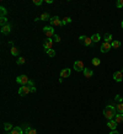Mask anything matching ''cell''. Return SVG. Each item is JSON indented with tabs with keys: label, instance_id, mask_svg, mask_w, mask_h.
Wrapping results in <instances>:
<instances>
[{
	"label": "cell",
	"instance_id": "5b68a950",
	"mask_svg": "<svg viewBox=\"0 0 123 134\" xmlns=\"http://www.w3.org/2000/svg\"><path fill=\"white\" fill-rule=\"evenodd\" d=\"M30 92H31V90H30V87L27 85H23V86H21L19 89V95L20 96H26L29 95Z\"/></svg>",
	"mask_w": 123,
	"mask_h": 134
},
{
	"label": "cell",
	"instance_id": "ac0fdd59",
	"mask_svg": "<svg viewBox=\"0 0 123 134\" xmlns=\"http://www.w3.org/2000/svg\"><path fill=\"white\" fill-rule=\"evenodd\" d=\"M114 121H116L117 123H122L123 122V113H117L116 117H114Z\"/></svg>",
	"mask_w": 123,
	"mask_h": 134
},
{
	"label": "cell",
	"instance_id": "ffe728a7",
	"mask_svg": "<svg viewBox=\"0 0 123 134\" xmlns=\"http://www.w3.org/2000/svg\"><path fill=\"white\" fill-rule=\"evenodd\" d=\"M116 111H118V113H123V102H119L116 105Z\"/></svg>",
	"mask_w": 123,
	"mask_h": 134
},
{
	"label": "cell",
	"instance_id": "d6a6232c",
	"mask_svg": "<svg viewBox=\"0 0 123 134\" xmlns=\"http://www.w3.org/2000/svg\"><path fill=\"white\" fill-rule=\"evenodd\" d=\"M42 3H43V0H33V4H35V5H37V6L42 5Z\"/></svg>",
	"mask_w": 123,
	"mask_h": 134
},
{
	"label": "cell",
	"instance_id": "f35d334b",
	"mask_svg": "<svg viewBox=\"0 0 123 134\" xmlns=\"http://www.w3.org/2000/svg\"><path fill=\"white\" fill-rule=\"evenodd\" d=\"M46 3H47V4H52V3H53V0H47Z\"/></svg>",
	"mask_w": 123,
	"mask_h": 134
},
{
	"label": "cell",
	"instance_id": "8d00e7d4",
	"mask_svg": "<svg viewBox=\"0 0 123 134\" xmlns=\"http://www.w3.org/2000/svg\"><path fill=\"white\" fill-rule=\"evenodd\" d=\"M116 98H117V100H118V101H119V102H122V98H121V96H117V97H116Z\"/></svg>",
	"mask_w": 123,
	"mask_h": 134
},
{
	"label": "cell",
	"instance_id": "b9f144b4",
	"mask_svg": "<svg viewBox=\"0 0 123 134\" xmlns=\"http://www.w3.org/2000/svg\"><path fill=\"white\" fill-rule=\"evenodd\" d=\"M121 71H122V73H123V69H122V70H121Z\"/></svg>",
	"mask_w": 123,
	"mask_h": 134
},
{
	"label": "cell",
	"instance_id": "f546056e",
	"mask_svg": "<svg viewBox=\"0 0 123 134\" xmlns=\"http://www.w3.org/2000/svg\"><path fill=\"white\" fill-rule=\"evenodd\" d=\"M116 8H118V9L123 8V0H117V3H116Z\"/></svg>",
	"mask_w": 123,
	"mask_h": 134
},
{
	"label": "cell",
	"instance_id": "5bb4252c",
	"mask_svg": "<svg viewBox=\"0 0 123 134\" xmlns=\"http://www.w3.org/2000/svg\"><path fill=\"white\" fill-rule=\"evenodd\" d=\"M23 129H22V127H14L12 128V130H11V134H23Z\"/></svg>",
	"mask_w": 123,
	"mask_h": 134
},
{
	"label": "cell",
	"instance_id": "d4e9b609",
	"mask_svg": "<svg viewBox=\"0 0 123 134\" xmlns=\"http://www.w3.org/2000/svg\"><path fill=\"white\" fill-rule=\"evenodd\" d=\"M91 62H92V65H95V67H99V65L101 64V60H100L99 58H94Z\"/></svg>",
	"mask_w": 123,
	"mask_h": 134
},
{
	"label": "cell",
	"instance_id": "d590c367",
	"mask_svg": "<svg viewBox=\"0 0 123 134\" xmlns=\"http://www.w3.org/2000/svg\"><path fill=\"white\" fill-rule=\"evenodd\" d=\"M30 90H31V92H36V87H35V86H33V87H31Z\"/></svg>",
	"mask_w": 123,
	"mask_h": 134
},
{
	"label": "cell",
	"instance_id": "30bf717a",
	"mask_svg": "<svg viewBox=\"0 0 123 134\" xmlns=\"http://www.w3.org/2000/svg\"><path fill=\"white\" fill-rule=\"evenodd\" d=\"M113 80L114 81H117V83L122 81L123 80V73L122 71H116V73L113 74Z\"/></svg>",
	"mask_w": 123,
	"mask_h": 134
},
{
	"label": "cell",
	"instance_id": "484cf974",
	"mask_svg": "<svg viewBox=\"0 0 123 134\" xmlns=\"http://www.w3.org/2000/svg\"><path fill=\"white\" fill-rule=\"evenodd\" d=\"M0 25H1V27H4L5 25H8V19L6 17H0Z\"/></svg>",
	"mask_w": 123,
	"mask_h": 134
},
{
	"label": "cell",
	"instance_id": "83f0119b",
	"mask_svg": "<svg viewBox=\"0 0 123 134\" xmlns=\"http://www.w3.org/2000/svg\"><path fill=\"white\" fill-rule=\"evenodd\" d=\"M0 12H1V17H6V9L4 6H0Z\"/></svg>",
	"mask_w": 123,
	"mask_h": 134
},
{
	"label": "cell",
	"instance_id": "603a6c76",
	"mask_svg": "<svg viewBox=\"0 0 123 134\" xmlns=\"http://www.w3.org/2000/svg\"><path fill=\"white\" fill-rule=\"evenodd\" d=\"M11 54H12L14 57H17V56H19V49L12 46V47H11Z\"/></svg>",
	"mask_w": 123,
	"mask_h": 134
},
{
	"label": "cell",
	"instance_id": "7a4b0ae2",
	"mask_svg": "<svg viewBox=\"0 0 123 134\" xmlns=\"http://www.w3.org/2000/svg\"><path fill=\"white\" fill-rule=\"evenodd\" d=\"M43 32L46 33L47 38H52L56 33H54V27L53 26H44L43 27Z\"/></svg>",
	"mask_w": 123,
	"mask_h": 134
},
{
	"label": "cell",
	"instance_id": "9a60e30c",
	"mask_svg": "<svg viewBox=\"0 0 123 134\" xmlns=\"http://www.w3.org/2000/svg\"><path fill=\"white\" fill-rule=\"evenodd\" d=\"M84 75H85L86 79H90V77L94 75V71H92L91 69H89V68H85V69H84Z\"/></svg>",
	"mask_w": 123,
	"mask_h": 134
},
{
	"label": "cell",
	"instance_id": "2e32d148",
	"mask_svg": "<svg viewBox=\"0 0 123 134\" xmlns=\"http://www.w3.org/2000/svg\"><path fill=\"white\" fill-rule=\"evenodd\" d=\"M46 20H51V17H49V15H48L47 12H44V14H42L39 17H37V19H35V21H46Z\"/></svg>",
	"mask_w": 123,
	"mask_h": 134
},
{
	"label": "cell",
	"instance_id": "7c38bea8",
	"mask_svg": "<svg viewBox=\"0 0 123 134\" xmlns=\"http://www.w3.org/2000/svg\"><path fill=\"white\" fill-rule=\"evenodd\" d=\"M117 122L114 121V119H111V121H108V123H107V127L110 128V129H112V130H116V128H117Z\"/></svg>",
	"mask_w": 123,
	"mask_h": 134
},
{
	"label": "cell",
	"instance_id": "4fadbf2b",
	"mask_svg": "<svg viewBox=\"0 0 123 134\" xmlns=\"http://www.w3.org/2000/svg\"><path fill=\"white\" fill-rule=\"evenodd\" d=\"M70 76V69L69 68H66V69H63L62 71H60V77H69Z\"/></svg>",
	"mask_w": 123,
	"mask_h": 134
},
{
	"label": "cell",
	"instance_id": "e575fe53",
	"mask_svg": "<svg viewBox=\"0 0 123 134\" xmlns=\"http://www.w3.org/2000/svg\"><path fill=\"white\" fill-rule=\"evenodd\" d=\"M27 86H29L30 89H31V87H33V86H35V84H33V81H32V80H30L29 83H27Z\"/></svg>",
	"mask_w": 123,
	"mask_h": 134
},
{
	"label": "cell",
	"instance_id": "d6986e66",
	"mask_svg": "<svg viewBox=\"0 0 123 134\" xmlns=\"http://www.w3.org/2000/svg\"><path fill=\"white\" fill-rule=\"evenodd\" d=\"M91 39H92V42H94V43H97V42L101 39V36H100L99 33H95V35L91 36Z\"/></svg>",
	"mask_w": 123,
	"mask_h": 134
},
{
	"label": "cell",
	"instance_id": "3957f363",
	"mask_svg": "<svg viewBox=\"0 0 123 134\" xmlns=\"http://www.w3.org/2000/svg\"><path fill=\"white\" fill-rule=\"evenodd\" d=\"M30 81V79L26 75H20V76H17L16 77V83L17 84H20V85H27V83Z\"/></svg>",
	"mask_w": 123,
	"mask_h": 134
},
{
	"label": "cell",
	"instance_id": "e0dca14e",
	"mask_svg": "<svg viewBox=\"0 0 123 134\" xmlns=\"http://www.w3.org/2000/svg\"><path fill=\"white\" fill-rule=\"evenodd\" d=\"M104 39H105V42H107V43H112L113 37H112V35H111V33H106V35L104 36Z\"/></svg>",
	"mask_w": 123,
	"mask_h": 134
},
{
	"label": "cell",
	"instance_id": "7402d4cb",
	"mask_svg": "<svg viewBox=\"0 0 123 134\" xmlns=\"http://www.w3.org/2000/svg\"><path fill=\"white\" fill-rule=\"evenodd\" d=\"M71 22V19L70 17H68V16H65L64 19L62 20V26H65L66 23H70Z\"/></svg>",
	"mask_w": 123,
	"mask_h": 134
},
{
	"label": "cell",
	"instance_id": "4316f807",
	"mask_svg": "<svg viewBox=\"0 0 123 134\" xmlns=\"http://www.w3.org/2000/svg\"><path fill=\"white\" fill-rule=\"evenodd\" d=\"M46 53H47V56H49L51 58L56 57V50H54V49H49V50H47Z\"/></svg>",
	"mask_w": 123,
	"mask_h": 134
},
{
	"label": "cell",
	"instance_id": "836d02e7",
	"mask_svg": "<svg viewBox=\"0 0 123 134\" xmlns=\"http://www.w3.org/2000/svg\"><path fill=\"white\" fill-rule=\"evenodd\" d=\"M27 134H37V130H36L35 128H31V129L29 130V133H27Z\"/></svg>",
	"mask_w": 123,
	"mask_h": 134
},
{
	"label": "cell",
	"instance_id": "60d3db41",
	"mask_svg": "<svg viewBox=\"0 0 123 134\" xmlns=\"http://www.w3.org/2000/svg\"><path fill=\"white\" fill-rule=\"evenodd\" d=\"M121 26H122V29H123V21H122V23H121Z\"/></svg>",
	"mask_w": 123,
	"mask_h": 134
},
{
	"label": "cell",
	"instance_id": "52a82bcc",
	"mask_svg": "<svg viewBox=\"0 0 123 134\" xmlns=\"http://www.w3.org/2000/svg\"><path fill=\"white\" fill-rule=\"evenodd\" d=\"M52 46H53V39H52V38H46L44 43H43V48H44V50L47 52V50H49V49H52Z\"/></svg>",
	"mask_w": 123,
	"mask_h": 134
},
{
	"label": "cell",
	"instance_id": "74e56055",
	"mask_svg": "<svg viewBox=\"0 0 123 134\" xmlns=\"http://www.w3.org/2000/svg\"><path fill=\"white\" fill-rule=\"evenodd\" d=\"M110 134H119V133H118L117 130H112V132H111V133H110Z\"/></svg>",
	"mask_w": 123,
	"mask_h": 134
},
{
	"label": "cell",
	"instance_id": "6da1fadb",
	"mask_svg": "<svg viewBox=\"0 0 123 134\" xmlns=\"http://www.w3.org/2000/svg\"><path fill=\"white\" fill-rule=\"evenodd\" d=\"M116 107L112 105L107 106L106 108L104 110V116L106 119H108V121H111V119H114V117H116Z\"/></svg>",
	"mask_w": 123,
	"mask_h": 134
},
{
	"label": "cell",
	"instance_id": "f1b7e54d",
	"mask_svg": "<svg viewBox=\"0 0 123 134\" xmlns=\"http://www.w3.org/2000/svg\"><path fill=\"white\" fill-rule=\"evenodd\" d=\"M22 129H23L25 134H27V133H29V130L31 129V127H30L29 124H23V125H22Z\"/></svg>",
	"mask_w": 123,
	"mask_h": 134
},
{
	"label": "cell",
	"instance_id": "4dcf8cb0",
	"mask_svg": "<svg viewBox=\"0 0 123 134\" xmlns=\"http://www.w3.org/2000/svg\"><path fill=\"white\" fill-rule=\"evenodd\" d=\"M52 39H53V41H54V42H60V41H62V38H60V36H58V35H54V36H53V37H52Z\"/></svg>",
	"mask_w": 123,
	"mask_h": 134
},
{
	"label": "cell",
	"instance_id": "ab89813d",
	"mask_svg": "<svg viewBox=\"0 0 123 134\" xmlns=\"http://www.w3.org/2000/svg\"><path fill=\"white\" fill-rule=\"evenodd\" d=\"M5 134H11V132H6V133H5Z\"/></svg>",
	"mask_w": 123,
	"mask_h": 134
},
{
	"label": "cell",
	"instance_id": "9c48e42d",
	"mask_svg": "<svg viewBox=\"0 0 123 134\" xmlns=\"http://www.w3.org/2000/svg\"><path fill=\"white\" fill-rule=\"evenodd\" d=\"M112 48V46H111V43H107V42H104L102 43V46H101V52L102 53H107L110 49Z\"/></svg>",
	"mask_w": 123,
	"mask_h": 134
},
{
	"label": "cell",
	"instance_id": "277c9868",
	"mask_svg": "<svg viewBox=\"0 0 123 134\" xmlns=\"http://www.w3.org/2000/svg\"><path fill=\"white\" fill-rule=\"evenodd\" d=\"M79 39L84 43V46H86V47H90V46H92V39H91V37H86V36H80L79 37Z\"/></svg>",
	"mask_w": 123,
	"mask_h": 134
},
{
	"label": "cell",
	"instance_id": "8992f818",
	"mask_svg": "<svg viewBox=\"0 0 123 134\" xmlns=\"http://www.w3.org/2000/svg\"><path fill=\"white\" fill-rule=\"evenodd\" d=\"M74 69H75L76 71H84V69H85L84 63L81 60H75L74 62Z\"/></svg>",
	"mask_w": 123,
	"mask_h": 134
},
{
	"label": "cell",
	"instance_id": "ba28073f",
	"mask_svg": "<svg viewBox=\"0 0 123 134\" xmlns=\"http://www.w3.org/2000/svg\"><path fill=\"white\" fill-rule=\"evenodd\" d=\"M51 25L52 26H62V20L59 19L58 16H54V17H51Z\"/></svg>",
	"mask_w": 123,
	"mask_h": 134
},
{
	"label": "cell",
	"instance_id": "1f68e13d",
	"mask_svg": "<svg viewBox=\"0 0 123 134\" xmlns=\"http://www.w3.org/2000/svg\"><path fill=\"white\" fill-rule=\"evenodd\" d=\"M25 62H26V60H25V58H23V57H19V58H17V64H19V65L23 64Z\"/></svg>",
	"mask_w": 123,
	"mask_h": 134
},
{
	"label": "cell",
	"instance_id": "8fae6325",
	"mask_svg": "<svg viewBox=\"0 0 123 134\" xmlns=\"http://www.w3.org/2000/svg\"><path fill=\"white\" fill-rule=\"evenodd\" d=\"M11 29H12L11 25L8 23V25H5L4 27H1V33H3V35H9L10 32H11Z\"/></svg>",
	"mask_w": 123,
	"mask_h": 134
},
{
	"label": "cell",
	"instance_id": "cb8c5ba5",
	"mask_svg": "<svg viewBox=\"0 0 123 134\" xmlns=\"http://www.w3.org/2000/svg\"><path fill=\"white\" fill-rule=\"evenodd\" d=\"M12 128H14V127L10 124V123H5V124H4V129H5V132H11V130H12Z\"/></svg>",
	"mask_w": 123,
	"mask_h": 134
},
{
	"label": "cell",
	"instance_id": "44dd1931",
	"mask_svg": "<svg viewBox=\"0 0 123 134\" xmlns=\"http://www.w3.org/2000/svg\"><path fill=\"white\" fill-rule=\"evenodd\" d=\"M111 46H112V48H114V49H117V48H119V47H121V42H119V41H112Z\"/></svg>",
	"mask_w": 123,
	"mask_h": 134
}]
</instances>
